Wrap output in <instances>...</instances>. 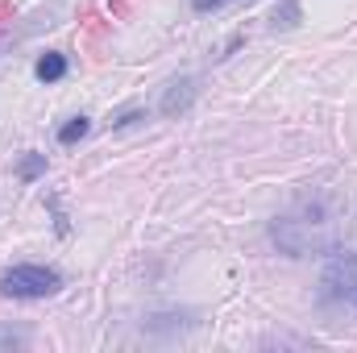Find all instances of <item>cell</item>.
I'll use <instances>...</instances> for the list:
<instances>
[{
    "instance_id": "9",
    "label": "cell",
    "mask_w": 357,
    "mask_h": 353,
    "mask_svg": "<svg viewBox=\"0 0 357 353\" xmlns=\"http://www.w3.org/2000/svg\"><path fill=\"white\" fill-rule=\"evenodd\" d=\"M0 345L13 350V345H25V333H13V329H0Z\"/></svg>"
},
{
    "instance_id": "6",
    "label": "cell",
    "mask_w": 357,
    "mask_h": 353,
    "mask_svg": "<svg viewBox=\"0 0 357 353\" xmlns=\"http://www.w3.org/2000/svg\"><path fill=\"white\" fill-rule=\"evenodd\" d=\"M88 129H91V121L88 117H71L63 129H59V142L63 146H71V142H79V137H88Z\"/></svg>"
},
{
    "instance_id": "4",
    "label": "cell",
    "mask_w": 357,
    "mask_h": 353,
    "mask_svg": "<svg viewBox=\"0 0 357 353\" xmlns=\"http://www.w3.org/2000/svg\"><path fill=\"white\" fill-rule=\"evenodd\" d=\"M191 100H195V80L183 75V80H175V84L167 88V96H162V112H167V117H178V112L191 108Z\"/></svg>"
},
{
    "instance_id": "10",
    "label": "cell",
    "mask_w": 357,
    "mask_h": 353,
    "mask_svg": "<svg viewBox=\"0 0 357 353\" xmlns=\"http://www.w3.org/2000/svg\"><path fill=\"white\" fill-rule=\"evenodd\" d=\"M191 4H195V13H216V8H225L233 0H191Z\"/></svg>"
},
{
    "instance_id": "1",
    "label": "cell",
    "mask_w": 357,
    "mask_h": 353,
    "mask_svg": "<svg viewBox=\"0 0 357 353\" xmlns=\"http://www.w3.org/2000/svg\"><path fill=\"white\" fill-rule=\"evenodd\" d=\"M333 233H337V220H333V208L324 200H299L291 212H282L270 229L274 246L287 250L291 258H303V254H320V250H333Z\"/></svg>"
},
{
    "instance_id": "5",
    "label": "cell",
    "mask_w": 357,
    "mask_h": 353,
    "mask_svg": "<svg viewBox=\"0 0 357 353\" xmlns=\"http://www.w3.org/2000/svg\"><path fill=\"white\" fill-rule=\"evenodd\" d=\"M33 75H38L42 84H59V80L67 75V59H63V54H42L38 67H33Z\"/></svg>"
},
{
    "instance_id": "8",
    "label": "cell",
    "mask_w": 357,
    "mask_h": 353,
    "mask_svg": "<svg viewBox=\"0 0 357 353\" xmlns=\"http://www.w3.org/2000/svg\"><path fill=\"white\" fill-rule=\"evenodd\" d=\"M17 175H21V179L46 175V154H25V158H21V167H17Z\"/></svg>"
},
{
    "instance_id": "7",
    "label": "cell",
    "mask_w": 357,
    "mask_h": 353,
    "mask_svg": "<svg viewBox=\"0 0 357 353\" xmlns=\"http://www.w3.org/2000/svg\"><path fill=\"white\" fill-rule=\"evenodd\" d=\"M295 21H299V0H282L274 8V29H291Z\"/></svg>"
},
{
    "instance_id": "2",
    "label": "cell",
    "mask_w": 357,
    "mask_h": 353,
    "mask_svg": "<svg viewBox=\"0 0 357 353\" xmlns=\"http://www.w3.org/2000/svg\"><path fill=\"white\" fill-rule=\"evenodd\" d=\"M63 287V274L50 266H8L0 274V291L8 299H46Z\"/></svg>"
},
{
    "instance_id": "3",
    "label": "cell",
    "mask_w": 357,
    "mask_h": 353,
    "mask_svg": "<svg viewBox=\"0 0 357 353\" xmlns=\"http://www.w3.org/2000/svg\"><path fill=\"white\" fill-rule=\"evenodd\" d=\"M320 287H324L328 299H337L345 308H357V254H349V250H328Z\"/></svg>"
}]
</instances>
